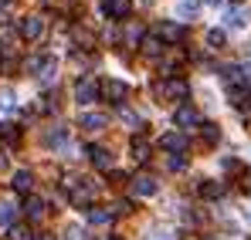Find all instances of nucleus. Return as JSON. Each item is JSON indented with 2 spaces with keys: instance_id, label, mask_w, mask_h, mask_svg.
I'll return each mask as SVG.
<instances>
[{
  "instance_id": "nucleus-21",
  "label": "nucleus",
  "mask_w": 251,
  "mask_h": 240,
  "mask_svg": "<svg viewBox=\"0 0 251 240\" xmlns=\"http://www.w3.org/2000/svg\"><path fill=\"white\" fill-rule=\"evenodd\" d=\"M132 159H136V162H146V159H150V146H146L143 139H132Z\"/></svg>"
},
{
  "instance_id": "nucleus-25",
  "label": "nucleus",
  "mask_w": 251,
  "mask_h": 240,
  "mask_svg": "<svg viewBox=\"0 0 251 240\" xmlns=\"http://www.w3.org/2000/svg\"><path fill=\"white\" fill-rule=\"evenodd\" d=\"M65 129H54V132H48V146H65Z\"/></svg>"
},
{
  "instance_id": "nucleus-34",
  "label": "nucleus",
  "mask_w": 251,
  "mask_h": 240,
  "mask_svg": "<svg viewBox=\"0 0 251 240\" xmlns=\"http://www.w3.org/2000/svg\"><path fill=\"white\" fill-rule=\"evenodd\" d=\"M38 240H54V237H51V234H41V237H38Z\"/></svg>"
},
{
  "instance_id": "nucleus-37",
  "label": "nucleus",
  "mask_w": 251,
  "mask_h": 240,
  "mask_svg": "<svg viewBox=\"0 0 251 240\" xmlns=\"http://www.w3.org/2000/svg\"><path fill=\"white\" fill-rule=\"evenodd\" d=\"M112 240H123V237H112Z\"/></svg>"
},
{
  "instance_id": "nucleus-4",
  "label": "nucleus",
  "mask_w": 251,
  "mask_h": 240,
  "mask_svg": "<svg viewBox=\"0 0 251 240\" xmlns=\"http://www.w3.org/2000/svg\"><path fill=\"white\" fill-rule=\"evenodd\" d=\"M227 98H231L234 109H248L251 105V81L248 85H231V88H227Z\"/></svg>"
},
{
  "instance_id": "nucleus-23",
  "label": "nucleus",
  "mask_w": 251,
  "mask_h": 240,
  "mask_svg": "<svg viewBox=\"0 0 251 240\" xmlns=\"http://www.w3.org/2000/svg\"><path fill=\"white\" fill-rule=\"evenodd\" d=\"M160 34H163V41H180L183 38V27H180V24H163Z\"/></svg>"
},
{
  "instance_id": "nucleus-20",
  "label": "nucleus",
  "mask_w": 251,
  "mask_h": 240,
  "mask_svg": "<svg viewBox=\"0 0 251 240\" xmlns=\"http://www.w3.org/2000/svg\"><path fill=\"white\" fill-rule=\"evenodd\" d=\"M143 51H146L150 58H156V54H163V41L150 34V38H143Z\"/></svg>"
},
{
  "instance_id": "nucleus-12",
  "label": "nucleus",
  "mask_w": 251,
  "mask_h": 240,
  "mask_svg": "<svg viewBox=\"0 0 251 240\" xmlns=\"http://www.w3.org/2000/svg\"><path fill=\"white\" fill-rule=\"evenodd\" d=\"M132 193L136 196H153L156 193V179L153 176H136L132 179Z\"/></svg>"
},
{
  "instance_id": "nucleus-10",
  "label": "nucleus",
  "mask_w": 251,
  "mask_h": 240,
  "mask_svg": "<svg viewBox=\"0 0 251 240\" xmlns=\"http://www.w3.org/2000/svg\"><path fill=\"white\" fill-rule=\"evenodd\" d=\"M78 125H82V129H88V132H99V129H105V125H109V119H105L102 112H82Z\"/></svg>"
},
{
  "instance_id": "nucleus-30",
  "label": "nucleus",
  "mask_w": 251,
  "mask_h": 240,
  "mask_svg": "<svg viewBox=\"0 0 251 240\" xmlns=\"http://www.w3.org/2000/svg\"><path fill=\"white\" fill-rule=\"evenodd\" d=\"M119 115H123V122H126V125H139V115H136V112H129V109H123Z\"/></svg>"
},
{
  "instance_id": "nucleus-27",
  "label": "nucleus",
  "mask_w": 251,
  "mask_h": 240,
  "mask_svg": "<svg viewBox=\"0 0 251 240\" xmlns=\"http://www.w3.org/2000/svg\"><path fill=\"white\" fill-rule=\"evenodd\" d=\"M207 44L210 47H224V31H217V27L207 31Z\"/></svg>"
},
{
  "instance_id": "nucleus-28",
  "label": "nucleus",
  "mask_w": 251,
  "mask_h": 240,
  "mask_svg": "<svg viewBox=\"0 0 251 240\" xmlns=\"http://www.w3.org/2000/svg\"><path fill=\"white\" fill-rule=\"evenodd\" d=\"M14 109V95L10 91H0V112H10Z\"/></svg>"
},
{
  "instance_id": "nucleus-24",
  "label": "nucleus",
  "mask_w": 251,
  "mask_h": 240,
  "mask_svg": "<svg viewBox=\"0 0 251 240\" xmlns=\"http://www.w3.org/2000/svg\"><path fill=\"white\" fill-rule=\"evenodd\" d=\"M245 24H248V14L245 10H231L227 14V27H245Z\"/></svg>"
},
{
  "instance_id": "nucleus-9",
  "label": "nucleus",
  "mask_w": 251,
  "mask_h": 240,
  "mask_svg": "<svg viewBox=\"0 0 251 240\" xmlns=\"http://www.w3.org/2000/svg\"><path fill=\"white\" fill-rule=\"evenodd\" d=\"M88 156H92V162H95V169H102V173H109V169H112V153H109V149L92 146V149H88Z\"/></svg>"
},
{
  "instance_id": "nucleus-35",
  "label": "nucleus",
  "mask_w": 251,
  "mask_h": 240,
  "mask_svg": "<svg viewBox=\"0 0 251 240\" xmlns=\"http://www.w3.org/2000/svg\"><path fill=\"white\" fill-rule=\"evenodd\" d=\"M204 3H210V7H217V3H221V0H204Z\"/></svg>"
},
{
  "instance_id": "nucleus-14",
  "label": "nucleus",
  "mask_w": 251,
  "mask_h": 240,
  "mask_svg": "<svg viewBox=\"0 0 251 240\" xmlns=\"http://www.w3.org/2000/svg\"><path fill=\"white\" fill-rule=\"evenodd\" d=\"M129 7H132L129 0H105V14H109L112 21H123L126 14H129Z\"/></svg>"
},
{
  "instance_id": "nucleus-22",
  "label": "nucleus",
  "mask_w": 251,
  "mask_h": 240,
  "mask_svg": "<svg viewBox=\"0 0 251 240\" xmlns=\"http://www.w3.org/2000/svg\"><path fill=\"white\" fill-rule=\"evenodd\" d=\"M10 51H14V31L0 27V54H10Z\"/></svg>"
},
{
  "instance_id": "nucleus-3",
  "label": "nucleus",
  "mask_w": 251,
  "mask_h": 240,
  "mask_svg": "<svg viewBox=\"0 0 251 240\" xmlns=\"http://www.w3.org/2000/svg\"><path fill=\"white\" fill-rule=\"evenodd\" d=\"M102 95H105L109 102H116V105H123V98L129 95V85H126V81H119V78H109L105 85H102Z\"/></svg>"
},
{
  "instance_id": "nucleus-29",
  "label": "nucleus",
  "mask_w": 251,
  "mask_h": 240,
  "mask_svg": "<svg viewBox=\"0 0 251 240\" xmlns=\"http://www.w3.org/2000/svg\"><path fill=\"white\" fill-rule=\"evenodd\" d=\"M204 139H207V142H217V139H221L217 125H204Z\"/></svg>"
},
{
  "instance_id": "nucleus-1",
  "label": "nucleus",
  "mask_w": 251,
  "mask_h": 240,
  "mask_svg": "<svg viewBox=\"0 0 251 240\" xmlns=\"http://www.w3.org/2000/svg\"><path fill=\"white\" fill-rule=\"evenodd\" d=\"M99 95H102V85H99L95 78H78V85H75V98H78V105H92Z\"/></svg>"
},
{
  "instance_id": "nucleus-19",
  "label": "nucleus",
  "mask_w": 251,
  "mask_h": 240,
  "mask_svg": "<svg viewBox=\"0 0 251 240\" xmlns=\"http://www.w3.org/2000/svg\"><path fill=\"white\" fill-rule=\"evenodd\" d=\"M14 213H17V210H14V203H10V200H0V227H10V223H14Z\"/></svg>"
},
{
  "instance_id": "nucleus-11",
  "label": "nucleus",
  "mask_w": 251,
  "mask_h": 240,
  "mask_svg": "<svg viewBox=\"0 0 251 240\" xmlns=\"http://www.w3.org/2000/svg\"><path fill=\"white\" fill-rule=\"evenodd\" d=\"M173 122H176L180 129H194V125L201 122V115H197L190 105H180V109H176V115H173Z\"/></svg>"
},
{
  "instance_id": "nucleus-7",
  "label": "nucleus",
  "mask_w": 251,
  "mask_h": 240,
  "mask_svg": "<svg viewBox=\"0 0 251 240\" xmlns=\"http://www.w3.org/2000/svg\"><path fill=\"white\" fill-rule=\"evenodd\" d=\"M24 213H27V220H41L44 213H48V206H44V200L41 196H24Z\"/></svg>"
},
{
  "instance_id": "nucleus-32",
  "label": "nucleus",
  "mask_w": 251,
  "mask_h": 240,
  "mask_svg": "<svg viewBox=\"0 0 251 240\" xmlns=\"http://www.w3.org/2000/svg\"><path fill=\"white\" fill-rule=\"evenodd\" d=\"M65 240H82V230H78V227H68V230H65Z\"/></svg>"
},
{
  "instance_id": "nucleus-15",
  "label": "nucleus",
  "mask_w": 251,
  "mask_h": 240,
  "mask_svg": "<svg viewBox=\"0 0 251 240\" xmlns=\"http://www.w3.org/2000/svg\"><path fill=\"white\" fill-rule=\"evenodd\" d=\"M112 213H116V210H102V206H92V210H88V223H92V227H105V223L112 220Z\"/></svg>"
},
{
  "instance_id": "nucleus-13",
  "label": "nucleus",
  "mask_w": 251,
  "mask_h": 240,
  "mask_svg": "<svg viewBox=\"0 0 251 240\" xmlns=\"http://www.w3.org/2000/svg\"><path fill=\"white\" fill-rule=\"evenodd\" d=\"M31 186H34V176H31L27 169H17V173H14V190L24 193V196H31Z\"/></svg>"
},
{
  "instance_id": "nucleus-18",
  "label": "nucleus",
  "mask_w": 251,
  "mask_h": 240,
  "mask_svg": "<svg viewBox=\"0 0 251 240\" xmlns=\"http://www.w3.org/2000/svg\"><path fill=\"white\" fill-rule=\"evenodd\" d=\"M197 7H201V0H180V3H176V17L190 21V17L197 14Z\"/></svg>"
},
{
  "instance_id": "nucleus-2",
  "label": "nucleus",
  "mask_w": 251,
  "mask_h": 240,
  "mask_svg": "<svg viewBox=\"0 0 251 240\" xmlns=\"http://www.w3.org/2000/svg\"><path fill=\"white\" fill-rule=\"evenodd\" d=\"M17 34H21L24 41H38L44 34V21L41 17H24V21L17 24Z\"/></svg>"
},
{
  "instance_id": "nucleus-31",
  "label": "nucleus",
  "mask_w": 251,
  "mask_h": 240,
  "mask_svg": "<svg viewBox=\"0 0 251 240\" xmlns=\"http://www.w3.org/2000/svg\"><path fill=\"white\" fill-rule=\"evenodd\" d=\"M146 240H176V237H173L170 230H153V234H150Z\"/></svg>"
},
{
  "instance_id": "nucleus-36",
  "label": "nucleus",
  "mask_w": 251,
  "mask_h": 240,
  "mask_svg": "<svg viewBox=\"0 0 251 240\" xmlns=\"http://www.w3.org/2000/svg\"><path fill=\"white\" fill-rule=\"evenodd\" d=\"M231 3H241V0H231Z\"/></svg>"
},
{
  "instance_id": "nucleus-33",
  "label": "nucleus",
  "mask_w": 251,
  "mask_h": 240,
  "mask_svg": "<svg viewBox=\"0 0 251 240\" xmlns=\"http://www.w3.org/2000/svg\"><path fill=\"white\" fill-rule=\"evenodd\" d=\"M167 166H170V169H183V166H187V162L180 159V156H170V162H167Z\"/></svg>"
},
{
  "instance_id": "nucleus-17",
  "label": "nucleus",
  "mask_w": 251,
  "mask_h": 240,
  "mask_svg": "<svg viewBox=\"0 0 251 240\" xmlns=\"http://www.w3.org/2000/svg\"><path fill=\"white\" fill-rule=\"evenodd\" d=\"M201 196H204V200H217V196H224V183H214V179L201 183Z\"/></svg>"
},
{
  "instance_id": "nucleus-5",
  "label": "nucleus",
  "mask_w": 251,
  "mask_h": 240,
  "mask_svg": "<svg viewBox=\"0 0 251 240\" xmlns=\"http://www.w3.org/2000/svg\"><path fill=\"white\" fill-rule=\"evenodd\" d=\"M156 91H160V95H167V98H187V95H190L187 81H180V78H170V81H163V85H160Z\"/></svg>"
},
{
  "instance_id": "nucleus-39",
  "label": "nucleus",
  "mask_w": 251,
  "mask_h": 240,
  "mask_svg": "<svg viewBox=\"0 0 251 240\" xmlns=\"http://www.w3.org/2000/svg\"><path fill=\"white\" fill-rule=\"evenodd\" d=\"M248 190H251V186H248Z\"/></svg>"
},
{
  "instance_id": "nucleus-38",
  "label": "nucleus",
  "mask_w": 251,
  "mask_h": 240,
  "mask_svg": "<svg viewBox=\"0 0 251 240\" xmlns=\"http://www.w3.org/2000/svg\"><path fill=\"white\" fill-rule=\"evenodd\" d=\"M207 240H214V237H207Z\"/></svg>"
},
{
  "instance_id": "nucleus-16",
  "label": "nucleus",
  "mask_w": 251,
  "mask_h": 240,
  "mask_svg": "<svg viewBox=\"0 0 251 240\" xmlns=\"http://www.w3.org/2000/svg\"><path fill=\"white\" fill-rule=\"evenodd\" d=\"M38 78H41V85H51V81L58 78V61L54 58H44L41 71H38Z\"/></svg>"
},
{
  "instance_id": "nucleus-8",
  "label": "nucleus",
  "mask_w": 251,
  "mask_h": 240,
  "mask_svg": "<svg viewBox=\"0 0 251 240\" xmlns=\"http://www.w3.org/2000/svg\"><path fill=\"white\" fill-rule=\"evenodd\" d=\"M95 193H99V186H95V183H85V186H75V190H72V203H75V206H88Z\"/></svg>"
},
{
  "instance_id": "nucleus-6",
  "label": "nucleus",
  "mask_w": 251,
  "mask_h": 240,
  "mask_svg": "<svg viewBox=\"0 0 251 240\" xmlns=\"http://www.w3.org/2000/svg\"><path fill=\"white\" fill-rule=\"evenodd\" d=\"M160 146H163V149H170L173 156H180V153L187 149V135H183V132H167V135L160 139Z\"/></svg>"
},
{
  "instance_id": "nucleus-26",
  "label": "nucleus",
  "mask_w": 251,
  "mask_h": 240,
  "mask_svg": "<svg viewBox=\"0 0 251 240\" xmlns=\"http://www.w3.org/2000/svg\"><path fill=\"white\" fill-rule=\"evenodd\" d=\"M10 240H38V237H34L27 227H14V230H10Z\"/></svg>"
}]
</instances>
